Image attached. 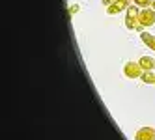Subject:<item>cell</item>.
Returning <instances> with one entry per match:
<instances>
[{"mask_svg":"<svg viewBox=\"0 0 155 140\" xmlns=\"http://www.w3.org/2000/svg\"><path fill=\"white\" fill-rule=\"evenodd\" d=\"M151 8H153V9H155V0H153V2H151Z\"/></svg>","mask_w":155,"mask_h":140,"instance_id":"7c38bea8","label":"cell"},{"mask_svg":"<svg viewBox=\"0 0 155 140\" xmlns=\"http://www.w3.org/2000/svg\"><path fill=\"white\" fill-rule=\"evenodd\" d=\"M140 80L144 84H155V71H144L142 77H140Z\"/></svg>","mask_w":155,"mask_h":140,"instance_id":"ba28073f","label":"cell"},{"mask_svg":"<svg viewBox=\"0 0 155 140\" xmlns=\"http://www.w3.org/2000/svg\"><path fill=\"white\" fill-rule=\"evenodd\" d=\"M142 73H144V69L138 62H127L124 66V75L127 79H140Z\"/></svg>","mask_w":155,"mask_h":140,"instance_id":"3957f363","label":"cell"},{"mask_svg":"<svg viewBox=\"0 0 155 140\" xmlns=\"http://www.w3.org/2000/svg\"><path fill=\"white\" fill-rule=\"evenodd\" d=\"M131 4H133V0H116L112 6L107 8V13L108 15H118V13L124 11V9H127Z\"/></svg>","mask_w":155,"mask_h":140,"instance_id":"277c9868","label":"cell"},{"mask_svg":"<svg viewBox=\"0 0 155 140\" xmlns=\"http://www.w3.org/2000/svg\"><path fill=\"white\" fill-rule=\"evenodd\" d=\"M153 0H133V4H137L138 8H151Z\"/></svg>","mask_w":155,"mask_h":140,"instance_id":"9c48e42d","label":"cell"},{"mask_svg":"<svg viewBox=\"0 0 155 140\" xmlns=\"http://www.w3.org/2000/svg\"><path fill=\"white\" fill-rule=\"evenodd\" d=\"M140 28H151L155 26V9L153 8H142L138 15Z\"/></svg>","mask_w":155,"mask_h":140,"instance_id":"7a4b0ae2","label":"cell"},{"mask_svg":"<svg viewBox=\"0 0 155 140\" xmlns=\"http://www.w3.org/2000/svg\"><path fill=\"white\" fill-rule=\"evenodd\" d=\"M114 2H116V0H103V6H107V8H108V6H112Z\"/></svg>","mask_w":155,"mask_h":140,"instance_id":"8fae6325","label":"cell"},{"mask_svg":"<svg viewBox=\"0 0 155 140\" xmlns=\"http://www.w3.org/2000/svg\"><path fill=\"white\" fill-rule=\"evenodd\" d=\"M135 140H155V129L151 125H144L135 133Z\"/></svg>","mask_w":155,"mask_h":140,"instance_id":"5b68a950","label":"cell"},{"mask_svg":"<svg viewBox=\"0 0 155 140\" xmlns=\"http://www.w3.org/2000/svg\"><path fill=\"white\" fill-rule=\"evenodd\" d=\"M138 15H140V9H138L137 4H133V6L127 8V15H125V26H127V30H140Z\"/></svg>","mask_w":155,"mask_h":140,"instance_id":"6da1fadb","label":"cell"},{"mask_svg":"<svg viewBox=\"0 0 155 140\" xmlns=\"http://www.w3.org/2000/svg\"><path fill=\"white\" fill-rule=\"evenodd\" d=\"M138 63L142 66L144 71H153V67H155V60L151 56H142V58H138Z\"/></svg>","mask_w":155,"mask_h":140,"instance_id":"52a82bcc","label":"cell"},{"mask_svg":"<svg viewBox=\"0 0 155 140\" xmlns=\"http://www.w3.org/2000/svg\"><path fill=\"white\" fill-rule=\"evenodd\" d=\"M140 39H142V43H144L148 49L155 50V36H153V34H150V32H142V34H140Z\"/></svg>","mask_w":155,"mask_h":140,"instance_id":"8992f818","label":"cell"},{"mask_svg":"<svg viewBox=\"0 0 155 140\" xmlns=\"http://www.w3.org/2000/svg\"><path fill=\"white\" fill-rule=\"evenodd\" d=\"M79 11H81V6H79V4H71V8H69V13H71V15H77Z\"/></svg>","mask_w":155,"mask_h":140,"instance_id":"30bf717a","label":"cell"}]
</instances>
